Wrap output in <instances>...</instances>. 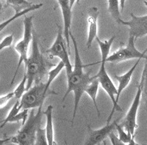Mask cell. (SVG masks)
Segmentation results:
<instances>
[{"label": "cell", "mask_w": 147, "mask_h": 145, "mask_svg": "<svg viewBox=\"0 0 147 145\" xmlns=\"http://www.w3.org/2000/svg\"><path fill=\"white\" fill-rule=\"evenodd\" d=\"M34 145H49L48 140H47L46 135H45V131L44 129H42L40 127L38 129Z\"/></svg>", "instance_id": "cell-25"}, {"label": "cell", "mask_w": 147, "mask_h": 145, "mask_svg": "<svg viewBox=\"0 0 147 145\" xmlns=\"http://www.w3.org/2000/svg\"><path fill=\"white\" fill-rule=\"evenodd\" d=\"M21 110V108H20V100H17V101L15 102V104H13V106L12 107L11 110L9 111V114L7 115V116L6 117V119L3 120V122H1V125H0V129L2 128H3L5 125L7 124V123H10L12 121V119L14 118L16 115H17L20 111Z\"/></svg>", "instance_id": "cell-21"}, {"label": "cell", "mask_w": 147, "mask_h": 145, "mask_svg": "<svg viewBox=\"0 0 147 145\" xmlns=\"http://www.w3.org/2000/svg\"><path fill=\"white\" fill-rule=\"evenodd\" d=\"M11 141V137H8L6 139H0V145H5L7 143H10Z\"/></svg>", "instance_id": "cell-30"}, {"label": "cell", "mask_w": 147, "mask_h": 145, "mask_svg": "<svg viewBox=\"0 0 147 145\" xmlns=\"http://www.w3.org/2000/svg\"><path fill=\"white\" fill-rule=\"evenodd\" d=\"M136 39L129 35L127 44L125 47H121L117 51L110 55L106 60V63H120L131 59H147V49L144 52H140L136 47Z\"/></svg>", "instance_id": "cell-7"}, {"label": "cell", "mask_w": 147, "mask_h": 145, "mask_svg": "<svg viewBox=\"0 0 147 145\" xmlns=\"http://www.w3.org/2000/svg\"><path fill=\"white\" fill-rule=\"evenodd\" d=\"M99 16V9L93 6L88 9L87 21L88 24V39L86 42V47L89 49L92 42L98 36V18Z\"/></svg>", "instance_id": "cell-13"}, {"label": "cell", "mask_w": 147, "mask_h": 145, "mask_svg": "<svg viewBox=\"0 0 147 145\" xmlns=\"http://www.w3.org/2000/svg\"><path fill=\"white\" fill-rule=\"evenodd\" d=\"M57 93L52 90L46 83H35L24 93L20 100V106L22 110H32L42 107L45 100L49 95Z\"/></svg>", "instance_id": "cell-4"}, {"label": "cell", "mask_w": 147, "mask_h": 145, "mask_svg": "<svg viewBox=\"0 0 147 145\" xmlns=\"http://www.w3.org/2000/svg\"><path fill=\"white\" fill-rule=\"evenodd\" d=\"M53 105H49L45 111H43L44 115L46 119L45 122V135L48 140L49 145H56L55 138H54V126H53Z\"/></svg>", "instance_id": "cell-15"}, {"label": "cell", "mask_w": 147, "mask_h": 145, "mask_svg": "<svg viewBox=\"0 0 147 145\" xmlns=\"http://www.w3.org/2000/svg\"><path fill=\"white\" fill-rule=\"evenodd\" d=\"M65 68V65L62 61H59L56 67H54L53 68L51 69L50 71L48 72V78H47V81L45 82L48 86L50 87L52 83L53 82V80L57 77V75L59 74V72L62 71L63 69Z\"/></svg>", "instance_id": "cell-22"}, {"label": "cell", "mask_w": 147, "mask_h": 145, "mask_svg": "<svg viewBox=\"0 0 147 145\" xmlns=\"http://www.w3.org/2000/svg\"><path fill=\"white\" fill-rule=\"evenodd\" d=\"M109 137H110V142L112 144V145H125L126 144L123 143L119 139L118 137H117L115 134L113 133V132H111L109 135Z\"/></svg>", "instance_id": "cell-29"}, {"label": "cell", "mask_w": 147, "mask_h": 145, "mask_svg": "<svg viewBox=\"0 0 147 145\" xmlns=\"http://www.w3.org/2000/svg\"><path fill=\"white\" fill-rule=\"evenodd\" d=\"M136 145H147V144H138V143H136Z\"/></svg>", "instance_id": "cell-35"}, {"label": "cell", "mask_w": 147, "mask_h": 145, "mask_svg": "<svg viewBox=\"0 0 147 145\" xmlns=\"http://www.w3.org/2000/svg\"><path fill=\"white\" fill-rule=\"evenodd\" d=\"M13 97H14V93H13V91L7 93V94H4V95H1L0 96V109L5 108L8 104V103Z\"/></svg>", "instance_id": "cell-27"}, {"label": "cell", "mask_w": 147, "mask_h": 145, "mask_svg": "<svg viewBox=\"0 0 147 145\" xmlns=\"http://www.w3.org/2000/svg\"><path fill=\"white\" fill-rule=\"evenodd\" d=\"M71 39L72 40L74 49V64L73 69L69 72H67V89L64 96L63 97L62 102H63L69 94L73 93L74 94V111L72 115V125L76 116L78 108L79 106L80 100L82 95L85 93L88 85L93 80L94 76L91 77L89 72L84 71V65L82 64V58L80 56L79 50L78 48V43L75 38L71 33L70 35Z\"/></svg>", "instance_id": "cell-1"}, {"label": "cell", "mask_w": 147, "mask_h": 145, "mask_svg": "<svg viewBox=\"0 0 147 145\" xmlns=\"http://www.w3.org/2000/svg\"><path fill=\"white\" fill-rule=\"evenodd\" d=\"M142 76L143 78V87H142V97L144 98V101L146 103V107L147 108V59L146 62L145 64L144 69L142 71Z\"/></svg>", "instance_id": "cell-26"}, {"label": "cell", "mask_w": 147, "mask_h": 145, "mask_svg": "<svg viewBox=\"0 0 147 145\" xmlns=\"http://www.w3.org/2000/svg\"><path fill=\"white\" fill-rule=\"evenodd\" d=\"M126 0H120V6H121V11H123L125 9V5Z\"/></svg>", "instance_id": "cell-31"}, {"label": "cell", "mask_w": 147, "mask_h": 145, "mask_svg": "<svg viewBox=\"0 0 147 145\" xmlns=\"http://www.w3.org/2000/svg\"><path fill=\"white\" fill-rule=\"evenodd\" d=\"M131 20L125 21L121 19L120 24L129 28V35L135 39L143 37L147 35V15L138 17L131 13Z\"/></svg>", "instance_id": "cell-11"}, {"label": "cell", "mask_w": 147, "mask_h": 145, "mask_svg": "<svg viewBox=\"0 0 147 145\" xmlns=\"http://www.w3.org/2000/svg\"><path fill=\"white\" fill-rule=\"evenodd\" d=\"M114 39H115V35H113V37L110 38V39L105 40V41H102L99 39V36L96 37V40L98 43L100 53H101V60H104L106 62V60L110 56L109 54H110V49H111V46H112Z\"/></svg>", "instance_id": "cell-17"}, {"label": "cell", "mask_w": 147, "mask_h": 145, "mask_svg": "<svg viewBox=\"0 0 147 145\" xmlns=\"http://www.w3.org/2000/svg\"><path fill=\"white\" fill-rule=\"evenodd\" d=\"M117 121H114L111 123H107V125L99 129H92L88 125L87 136L85 138L84 145H100L107 139L111 132H113L115 129V125Z\"/></svg>", "instance_id": "cell-10"}, {"label": "cell", "mask_w": 147, "mask_h": 145, "mask_svg": "<svg viewBox=\"0 0 147 145\" xmlns=\"http://www.w3.org/2000/svg\"><path fill=\"white\" fill-rule=\"evenodd\" d=\"M59 8L61 9L63 20V33L65 39L66 46L67 48L69 54L71 53V46H70V35L71 34V20H72V8L70 6L69 0H57Z\"/></svg>", "instance_id": "cell-12"}, {"label": "cell", "mask_w": 147, "mask_h": 145, "mask_svg": "<svg viewBox=\"0 0 147 145\" xmlns=\"http://www.w3.org/2000/svg\"><path fill=\"white\" fill-rule=\"evenodd\" d=\"M100 68L98 71V73L95 75L96 78L98 79L99 83V85H101L102 89H104L105 92L107 94V95L110 97L111 102L113 104V108L112 111L110 112V115L108 117L107 123H110V120L112 119V116L114 114V112L116 111H122V109L121 107L119 106L118 103H117L116 101V96L117 94V89L116 88V86L114 85V84L112 82V80L110 79V77L109 76L107 69H106V62L104 60H100Z\"/></svg>", "instance_id": "cell-6"}, {"label": "cell", "mask_w": 147, "mask_h": 145, "mask_svg": "<svg viewBox=\"0 0 147 145\" xmlns=\"http://www.w3.org/2000/svg\"><path fill=\"white\" fill-rule=\"evenodd\" d=\"M58 27V32L56 39L53 43L51 47L47 50V53L51 55L52 57H57L59 58L60 61H62L65 65L66 73L71 71L73 69V65L71 62L69 57V52L67 50V46L65 45V39L63 36L61 27L59 24H57Z\"/></svg>", "instance_id": "cell-9"}, {"label": "cell", "mask_w": 147, "mask_h": 145, "mask_svg": "<svg viewBox=\"0 0 147 145\" xmlns=\"http://www.w3.org/2000/svg\"><path fill=\"white\" fill-rule=\"evenodd\" d=\"M26 87H27V75L24 74V77H23L22 80L20 81V83L18 84L17 86V88L13 90L14 93V97L17 100H20L21 99V97H23V95L26 92Z\"/></svg>", "instance_id": "cell-23"}, {"label": "cell", "mask_w": 147, "mask_h": 145, "mask_svg": "<svg viewBox=\"0 0 147 145\" xmlns=\"http://www.w3.org/2000/svg\"><path fill=\"white\" fill-rule=\"evenodd\" d=\"M115 129H116L117 131L118 138L121 140L122 142L125 143V144H128V143L131 141V140L132 139V137H135V136H131L130 133H128L127 131L125 130V129L122 127L121 125H119L117 123H116Z\"/></svg>", "instance_id": "cell-24"}, {"label": "cell", "mask_w": 147, "mask_h": 145, "mask_svg": "<svg viewBox=\"0 0 147 145\" xmlns=\"http://www.w3.org/2000/svg\"><path fill=\"white\" fill-rule=\"evenodd\" d=\"M33 16L27 17L24 15V35L23 38L15 45L14 49L19 54V61L17 64V68L15 70L14 75L13 77V79L11 81L10 85H12L14 82L15 78L17 74V71L20 68L23 63L25 64L28 57V49L30 43L32 42L33 39Z\"/></svg>", "instance_id": "cell-5"}, {"label": "cell", "mask_w": 147, "mask_h": 145, "mask_svg": "<svg viewBox=\"0 0 147 145\" xmlns=\"http://www.w3.org/2000/svg\"><path fill=\"white\" fill-rule=\"evenodd\" d=\"M144 4H145V6H146V8H147V1H144Z\"/></svg>", "instance_id": "cell-36"}, {"label": "cell", "mask_w": 147, "mask_h": 145, "mask_svg": "<svg viewBox=\"0 0 147 145\" xmlns=\"http://www.w3.org/2000/svg\"><path fill=\"white\" fill-rule=\"evenodd\" d=\"M65 144H66V145H68L67 144V143H66V142H65Z\"/></svg>", "instance_id": "cell-39"}, {"label": "cell", "mask_w": 147, "mask_h": 145, "mask_svg": "<svg viewBox=\"0 0 147 145\" xmlns=\"http://www.w3.org/2000/svg\"><path fill=\"white\" fill-rule=\"evenodd\" d=\"M120 0H108V11L116 23L120 24L121 18Z\"/></svg>", "instance_id": "cell-19"}, {"label": "cell", "mask_w": 147, "mask_h": 145, "mask_svg": "<svg viewBox=\"0 0 147 145\" xmlns=\"http://www.w3.org/2000/svg\"><path fill=\"white\" fill-rule=\"evenodd\" d=\"M142 87H143V78L142 76L140 83L137 88L135 98L133 100L132 104L125 115L121 125L122 127L131 136H135V132H136V129L138 128L137 115H138V111H139L141 98L142 96Z\"/></svg>", "instance_id": "cell-8"}, {"label": "cell", "mask_w": 147, "mask_h": 145, "mask_svg": "<svg viewBox=\"0 0 147 145\" xmlns=\"http://www.w3.org/2000/svg\"><path fill=\"white\" fill-rule=\"evenodd\" d=\"M6 6H10L15 10V14H18L31 8L34 4L28 0H6Z\"/></svg>", "instance_id": "cell-18"}, {"label": "cell", "mask_w": 147, "mask_h": 145, "mask_svg": "<svg viewBox=\"0 0 147 145\" xmlns=\"http://www.w3.org/2000/svg\"><path fill=\"white\" fill-rule=\"evenodd\" d=\"M80 2V0H78V1H77V3H78Z\"/></svg>", "instance_id": "cell-38"}, {"label": "cell", "mask_w": 147, "mask_h": 145, "mask_svg": "<svg viewBox=\"0 0 147 145\" xmlns=\"http://www.w3.org/2000/svg\"><path fill=\"white\" fill-rule=\"evenodd\" d=\"M42 6H43V3L34 4L33 6H31V8L27 9H25V10H24V11L20 12V13H18V14H15L13 15V17H10L9 19L5 20L4 22H3V23L0 24V31H3V29L6 28V26L9 25V24L11 23V22H13V20H16V19H17L18 17H22V16H24V15L27 14H28V13H29V12L33 11V10H37V9H38L39 8H41V7H42Z\"/></svg>", "instance_id": "cell-20"}, {"label": "cell", "mask_w": 147, "mask_h": 145, "mask_svg": "<svg viewBox=\"0 0 147 145\" xmlns=\"http://www.w3.org/2000/svg\"><path fill=\"white\" fill-rule=\"evenodd\" d=\"M78 0H69V2H70V6H71V7L72 9H73L74 7V3H76Z\"/></svg>", "instance_id": "cell-33"}, {"label": "cell", "mask_w": 147, "mask_h": 145, "mask_svg": "<svg viewBox=\"0 0 147 145\" xmlns=\"http://www.w3.org/2000/svg\"><path fill=\"white\" fill-rule=\"evenodd\" d=\"M43 115L42 107L38 108L36 113L32 109L25 123L23 124L17 133L11 137L10 143L16 145H34L37 131L41 127Z\"/></svg>", "instance_id": "cell-3"}, {"label": "cell", "mask_w": 147, "mask_h": 145, "mask_svg": "<svg viewBox=\"0 0 147 145\" xmlns=\"http://www.w3.org/2000/svg\"><path fill=\"white\" fill-rule=\"evenodd\" d=\"M13 41V35H9L4 38L1 42H0V52L5 48H7L9 46H10Z\"/></svg>", "instance_id": "cell-28"}, {"label": "cell", "mask_w": 147, "mask_h": 145, "mask_svg": "<svg viewBox=\"0 0 147 145\" xmlns=\"http://www.w3.org/2000/svg\"><path fill=\"white\" fill-rule=\"evenodd\" d=\"M102 143H103V145H107V143L105 142V140H104V141H103V142H102Z\"/></svg>", "instance_id": "cell-37"}, {"label": "cell", "mask_w": 147, "mask_h": 145, "mask_svg": "<svg viewBox=\"0 0 147 145\" xmlns=\"http://www.w3.org/2000/svg\"><path fill=\"white\" fill-rule=\"evenodd\" d=\"M3 4L1 2H0V12L2 11V9H3Z\"/></svg>", "instance_id": "cell-34"}, {"label": "cell", "mask_w": 147, "mask_h": 145, "mask_svg": "<svg viewBox=\"0 0 147 145\" xmlns=\"http://www.w3.org/2000/svg\"><path fill=\"white\" fill-rule=\"evenodd\" d=\"M1 31H0V32H1Z\"/></svg>", "instance_id": "cell-40"}, {"label": "cell", "mask_w": 147, "mask_h": 145, "mask_svg": "<svg viewBox=\"0 0 147 145\" xmlns=\"http://www.w3.org/2000/svg\"><path fill=\"white\" fill-rule=\"evenodd\" d=\"M99 83L98 79H96V76L94 75L93 80L90 83V84L88 85V87L85 89V93L87 94L90 97V98L92 100V102L94 104V106L96 108V110L97 111V115L98 117L100 116V113H99V108L97 105V102H96V100H97V94H98V90H99Z\"/></svg>", "instance_id": "cell-16"}, {"label": "cell", "mask_w": 147, "mask_h": 145, "mask_svg": "<svg viewBox=\"0 0 147 145\" xmlns=\"http://www.w3.org/2000/svg\"><path fill=\"white\" fill-rule=\"evenodd\" d=\"M127 145H136V142L135 141V137H132V139L131 140V141L127 144Z\"/></svg>", "instance_id": "cell-32"}, {"label": "cell", "mask_w": 147, "mask_h": 145, "mask_svg": "<svg viewBox=\"0 0 147 145\" xmlns=\"http://www.w3.org/2000/svg\"><path fill=\"white\" fill-rule=\"evenodd\" d=\"M24 65L26 68L25 75H27V90L31 88L34 83H42V80L48 75V63L40 51L38 39L34 32H33L31 42V54L28 57Z\"/></svg>", "instance_id": "cell-2"}, {"label": "cell", "mask_w": 147, "mask_h": 145, "mask_svg": "<svg viewBox=\"0 0 147 145\" xmlns=\"http://www.w3.org/2000/svg\"><path fill=\"white\" fill-rule=\"evenodd\" d=\"M139 61H140V60L139 59V60H137V62L124 75H114V78L116 79V80L119 83L118 87L117 88V94L116 96L117 103H118L119 98L121 97V94L122 92L124 91L125 89L127 88V85H129L131 80V77L133 75V73H134V71H135V70L137 68V66L139 64Z\"/></svg>", "instance_id": "cell-14"}, {"label": "cell", "mask_w": 147, "mask_h": 145, "mask_svg": "<svg viewBox=\"0 0 147 145\" xmlns=\"http://www.w3.org/2000/svg\"><path fill=\"white\" fill-rule=\"evenodd\" d=\"M56 145H57V144H56Z\"/></svg>", "instance_id": "cell-41"}]
</instances>
